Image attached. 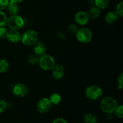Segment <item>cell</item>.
I'll list each match as a JSON object with an SVG mask.
<instances>
[{
  "label": "cell",
  "mask_w": 123,
  "mask_h": 123,
  "mask_svg": "<svg viewBox=\"0 0 123 123\" xmlns=\"http://www.w3.org/2000/svg\"><path fill=\"white\" fill-rule=\"evenodd\" d=\"M75 34L77 40L82 43H89L91 42L92 37L91 31L86 28H81L78 29Z\"/></svg>",
  "instance_id": "obj_6"
},
{
  "label": "cell",
  "mask_w": 123,
  "mask_h": 123,
  "mask_svg": "<svg viewBox=\"0 0 123 123\" xmlns=\"http://www.w3.org/2000/svg\"><path fill=\"white\" fill-rule=\"evenodd\" d=\"M96 7L100 10H103L106 8L109 4V0H94Z\"/></svg>",
  "instance_id": "obj_18"
},
{
  "label": "cell",
  "mask_w": 123,
  "mask_h": 123,
  "mask_svg": "<svg viewBox=\"0 0 123 123\" xmlns=\"http://www.w3.org/2000/svg\"><path fill=\"white\" fill-rule=\"evenodd\" d=\"M38 35L34 30H28L21 36L20 42L25 46H31L38 41Z\"/></svg>",
  "instance_id": "obj_2"
},
{
  "label": "cell",
  "mask_w": 123,
  "mask_h": 123,
  "mask_svg": "<svg viewBox=\"0 0 123 123\" xmlns=\"http://www.w3.org/2000/svg\"><path fill=\"white\" fill-rule=\"evenodd\" d=\"M39 56L36 55V54H30L28 56L27 60L28 62L31 64H36L38 63V60H39Z\"/></svg>",
  "instance_id": "obj_20"
},
{
  "label": "cell",
  "mask_w": 123,
  "mask_h": 123,
  "mask_svg": "<svg viewBox=\"0 0 123 123\" xmlns=\"http://www.w3.org/2000/svg\"><path fill=\"white\" fill-rule=\"evenodd\" d=\"M33 50L34 52V54L40 56L45 54L46 51V46L44 43L37 41L34 44Z\"/></svg>",
  "instance_id": "obj_12"
},
{
  "label": "cell",
  "mask_w": 123,
  "mask_h": 123,
  "mask_svg": "<svg viewBox=\"0 0 123 123\" xmlns=\"http://www.w3.org/2000/svg\"><path fill=\"white\" fill-rule=\"evenodd\" d=\"M118 106L117 101L112 97H104L102 99L100 103V107L102 111L106 114L114 113V111Z\"/></svg>",
  "instance_id": "obj_1"
},
{
  "label": "cell",
  "mask_w": 123,
  "mask_h": 123,
  "mask_svg": "<svg viewBox=\"0 0 123 123\" xmlns=\"http://www.w3.org/2000/svg\"><path fill=\"white\" fill-rule=\"evenodd\" d=\"M88 15L89 18L92 19H95L98 18L100 15V10L99 8H97L96 6L91 7L88 12Z\"/></svg>",
  "instance_id": "obj_15"
},
{
  "label": "cell",
  "mask_w": 123,
  "mask_h": 123,
  "mask_svg": "<svg viewBox=\"0 0 123 123\" xmlns=\"http://www.w3.org/2000/svg\"><path fill=\"white\" fill-rule=\"evenodd\" d=\"M89 18L88 13L84 11L78 12L74 16V20L79 25H85L89 22Z\"/></svg>",
  "instance_id": "obj_10"
},
{
  "label": "cell",
  "mask_w": 123,
  "mask_h": 123,
  "mask_svg": "<svg viewBox=\"0 0 123 123\" xmlns=\"http://www.w3.org/2000/svg\"><path fill=\"white\" fill-rule=\"evenodd\" d=\"M7 12H8L10 16L15 15L17 14L18 11H19V6H18V3L10 1L7 5Z\"/></svg>",
  "instance_id": "obj_14"
},
{
  "label": "cell",
  "mask_w": 123,
  "mask_h": 123,
  "mask_svg": "<svg viewBox=\"0 0 123 123\" xmlns=\"http://www.w3.org/2000/svg\"><path fill=\"white\" fill-rule=\"evenodd\" d=\"M24 20L21 16L15 14L7 18L6 25L10 30L19 31L24 26Z\"/></svg>",
  "instance_id": "obj_3"
},
{
  "label": "cell",
  "mask_w": 123,
  "mask_h": 123,
  "mask_svg": "<svg viewBox=\"0 0 123 123\" xmlns=\"http://www.w3.org/2000/svg\"><path fill=\"white\" fill-rule=\"evenodd\" d=\"M123 86V73H121L117 78V87L119 90H121Z\"/></svg>",
  "instance_id": "obj_25"
},
{
  "label": "cell",
  "mask_w": 123,
  "mask_h": 123,
  "mask_svg": "<svg viewBox=\"0 0 123 123\" xmlns=\"http://www.w3.org/2000/svg\"><path fill=\"white\" fill-rule=\"evenodd\" d=\"M9 1L13 2H15V3H19V2H21L22 1H24V0H9Z\"/></svg>",
  "instance_id": "obj_30"
},
{
  "label": "cell",
  "mask_w": 123,
  "mask_h": 123,
  "mask_svg": "<svg viewBox=\"0 0 123 123\" xmlns=\"http://www.w3.org/2000/svg\"><path fill=\"white\" fill-rule=\"evenodd\" d=\"M115 13L120 17L123 16V2L121 1L117 4L115 9Z\"/></svg>",
  "instance_id": "obj_23"
},
{
  "label": "cell",
  "mask_w": 123,
  "mask_h": 123,
  "mask_svg": "<svg viewBox=\"0 0 123 123\" xmlns=\"http://www.w3.org/2000/svg\"><path fill=\"white\" fill-rule=\"evenodd\" d=\"M52 107V104L49 98L46 97H43L40 98L37 102V111L41 114H44L49 111Z\"/></svg>",
  "instance_id": "obj_7"
},
{
  "label": "cell",
  "mask_w": 123,
  "mask_h": 123,
  "mask_svg": "<svg viewBox=\"0 0 123 123\" xmlns=\"http://www.w3.org/2000/svg\"><path fill=\"white\" fill-rule=\"evenodd\" d=\"M114 112L115 113V115L117 117L122 118L123 117V106L122 105H118Z\"/></svg>",
  "instance_id": "obj_21"
},
{
  "label": "cell",
  "mask_w": 123,
  "mask_h": 123,
  "mask_svg": "<svg viewBox=\"0 0 123 123\" xmlns=\"http://www.w3.org/2000/svg\"><path fill=\"white\" fill-rule=\"evenodd\" d=\"M28 88L25 84L18 83L15 84L13 88V93L18 97H24L28 93Z\"/></svg>",
  "instance_id": "obj_8"
},
{
  "label": "cell",
  "mask_w": 123,
  "mask_h": 123,
  "mask_svg": "<svg viewBox=\"0 0 123 123\" xmlns=\"http://www.w3.org/2000/svg\"><path fill=\"white\" fill-rule=\"evenodd\" d=\"M103 94V90L97 85H90L85 90V96L91 100H97Z\"/></svg>",
  "instance_id": "obj_5"
},
{
  "label": "cell",
  "mask_w": 123,
  "mask_h": 123,
  "mask_svg": "<svg viewBox=\"0 0 123 123\" xmlns=\"http://www.w3.org/2000/svg\"><path fill=\"white\" fill-rule=\"evenodd\" d=\"M84 122L85 123H97V120L96 117L91 113H86L83 117Z\"/></svg>",
  "instance_id": "obj_17"
},
{
  "label": "cell",
  "mask_w": 123,
  "mask_h": 123,
  "mask_svg": "<svg viewBox=\"0 0 123 123\" xmlns=\"http://www.w3.org/2000/svg\"><path fill=\"white\" fill-rule=\"evenodd\" d=\"M38 63L40 67L44 71L50 70L55 64L54 57L49 54H46L40 56Z\"/></svg>",
  "instance_id": "obj_4"
},
{
  "label": "cell",
  "mask_w": 123,
  "mask_h": 123,
  "mask_svg": "<svg viewBox=\"0 0 123 123\" xmlns=\"http://www.w3.org/2000/svg\"><path fill=\"white\" fill-rule=\"evenodd\" d=\"M7 17V15L2 11H0V28L4 27L6 25Z\"/></svg>",
  "instance_id": "obj_22"
},
{
  "label": "cell",
  "mask_w": 123,
  "mask_h": 123,
  "mask_svg": "<svg viewBox=\"0 0 123 123\" xmlns=\"http://www.w3.org/2000/svg\"><path fill=\"white\" fill-rule=\"evenodd\" d=\"M6 39L12 43H18L21 40V35L18 31L10 30L8 32Z\"/></svg>",
  "instance_id": "obj_11"
},
{
  "label": "cell",
  "mask_w": 123,
  "mask_h": 123,
  "mask_svg": "<svg viewBox=\"0 0 123 123\" xmlns=\"http://www.w3.org/2000/svg\"><path fill=\"white\" fill-rule=\"evenodd\" d=\"M51 70L53 78L56 80L61 79L65 74V68L61 64H55Z\"/></svg>",
  "instance_id": "obj_9"
},
{
  "label": "cell",
  "mask_w": 123,
  "mask_h": 123,
  "mask_svg": "<svg viewBox=\"0 0 123 123\" xmlns=\"http://www.w3.org/2000/svg\"><path fill=\"white\" fill-rule=\"evenodd\" d=\"M9 68V63L6 60L0 58V73L7 72Z\"/></svg>",
  "instance_id": "obj_19"
},
{
  "label": "cell",
  "mask_w": 123,
  "mask_h": 123,
  "mask_svg": "<svg viewBox=\"0 0 123 123\" xmlns=\"http://www.w3.org/2000/svg\"><path fill=\"white\" fill-rule=\"evenodd\" d=\"M118 16L117 15L115 12H109L107 13L105 17V20L106 24L109 25H111L115 23L117 20Z\"/></svg>",
  "instance_id": "obj_13"
},
{
  "label": "cell",
  "mask_w": 123,
  "mask_h": 123,
  "mask_svg": "<svg viewBox=\"0 0 123 123\" xmlns=\"http://www.w3.org/2000/svg\"><path fill=\"white\" fill-rule=\"evenodd\" d=\"M7 103L5 100L0 99V113L3 112L7 108Z\"/></svg>",
  "instance_id": "obj_27"
},
{
  "label": "cell",
  "mask_w": 123,
  "mask_h": 123,
  "mask_svg": "<svg viewBox=\"0 0 123 123\" xmlns=\"http://www.w3.org/2000/svg\"><path fill=\"white\" fill-rule=\"evenodd\" d=\"M9 0H0V11L3 10L7 8Z\"/></svg>",
  "instance_id": "obj_28"
},
{
  "label": "cell",
  "mask_w": 123,
  "mask_h": 123,
  "mask_svg": "<svg viewBox=\"0 0 123 123\" xmlns=\"http://www.w3.org/2000/svg\"><path fill=\"white\" fill-rule=\"evenodd\" d=\"M52 123H68L67 121L66 120L63 118H56L55 120H54Z\"/></svg>",
  "instance_id": "obj_29"
},
{
  "label": "cell",
  "mask_w": 123,
  "mask_h": 123,
  "mask_svg": "<svg viewBox=\"0 0 123 123\" xmlns=\"http://www.w3.org/2000/svg\"><path fill=\"white\" fill-rule=\"evenodd\" d=\"M49 100H50V103L52 105H58L60 104L61 102V97L59 94L52 93L49 97Z\"/></svg>",
  "instance_id": "obj_16"
},
{
  "label": "cell",
  "mask_w": 123,
  "mask_h": 123,
  "mask_svg": "<svg viewBox=\"0 0 123 123\" xmlns=\"http://www.w3.org/2000/svg\"><path fill=\"white\" fill-rule=\"evenodd\" d=\"M8 31L7 28L4 27L0 28V39H6Z\"/></svg>",
  "instance_id": "obj_24"
},
{
  "label": "cell",
  "mask_w": 123,
  "mask_h": 123,
  "mask_svg": "<svg viewBox=\"0 0 123 123\" xmlns=\"http://www.w3.org/2000/svg\"><path fill=\"white\" fill-rule=\"evenodd\" d=\"M78 30V26H77V25H74V24H71L68 27V32L72 34H76V32H77Z\"/></svg>",
  "instance_id": "obj_26"
}]
</instances>
